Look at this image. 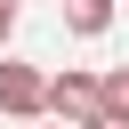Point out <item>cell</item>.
I'll use <instances>...</instances> for the list:
<instances>
[{"mask_svg":"<svg viewBox=\"0 0 129 129\" xmlns=\"http://www.w3.org/2000/svg\"><path fill=\"white\" fill-rule=\"evenodd\" d=\"M0 113H8V121H40V113H48V73L0 56Z\"/></svg>","mask_w":129,"mask_h":129,"instance_id":"1","label":"cell"},{"mask_svg":"<svg viewBox=\"0 0 129 129\" xmlns=\"http://www.w3.org/2000/svg\"><path fill=\"white\" fill-rule=\"evenodd\" d=\"M56 129H73V121H56Z\"/></svg>","mask_w":129,"mask_h":129,"instance_id":"6","label":"cell"},{"mask_svg":"<svg viewBox=\"0 0 129 129\" xmlns=\"http://www.w3.org/2000/svg\"><path fill=\"white\" fill-rule=\"evenodd\" d=\"M81 129H129V113H121V105H105V113H97V121H81Z\"/></svg>","mask_w":129,"mask_h":129,"instance_id":"4","label":"cell"},{"mask_svg":"<svg viewBox=\"0 0 129 129\" xmlns=\"http://www.w3.org/2000/svg\"><path fill=\"white\" fill-rule=\"evenodd\" d=\"M113 8H121V0H64V32H81V40L113 32Z\"/></svg>","mask_w":129,"mask_h":129,"instance_id":"3","label":"cell"},{"mask_svg":"<svg viewBox=\"0 0 129 129\" xmlns=\"http://www.w3.org/2000/svg\"><path fill=\"white\" fill-rule=\"evenodd\" d=\"M8 32H16V0H0V48H8Z\"/></svg>","mask_w":129,"mask_h":129,"instance_id":"5","label":"cell"},{"mask_svg":"<svg viewBox=\"0 0 129 129\" xmlns=\"http://www.w3.org/2000/svg\"><path fill=\"white\" fill-rule=\"evenodd\" d=\"M48 113H56V121H73V129H81V121H97V113H105V81L64 64V73L48 81Z\"/></svg>","mask_w":129,"mask_h":129,"instance_id":"2","label":"cell"}]
</instances>
